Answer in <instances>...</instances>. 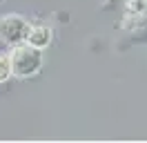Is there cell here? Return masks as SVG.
Here are the masks:
<instances>
[{"mask_svg":"<svg viewBox=\"0 0 147 143\" xmlns=\"http://www.w3.org/2000/svg\"><path fill=\"white\" fill-rule=\"evenodd\" d=\"M13 74H11V63H9V56H0V83L9 80Z\"/></svg>","mask_w":147,"mask_h":143,"instance_id":"obj_4","label":"cell"},{"mask_svg":"<svg viewBox=\"0 0 147 143\" xmlns=\"http://www.w3.org/2000/svg\"><path fill=\"white\" fill-rule=\"evenodd\" d=\"M49 40H51V29H49V27H45V25H29L27 36H25V43L45 49L47 45H49Z\"/></svg>","mask_w":147,"mask_h":143,"instance_id":"obj_3","label":"cell"},{"mask_svg":"<svg viewBox=\"0 0 147 143\" xmlns=\"http://www.w3.org/2000/svg\"><path fill=\"white\" fill-rule=\"evenodd\" d=\"M27 29H29V22L22 20L20 16H13V14L7 16L2 22H0V36H2V40H7L9 45L25 43Z\"/></svg>","mask_w":147,"mask_h":143,"instance_id":"obj_2","label":"cell"},{"mask_svg":"<svg viewBox=\"0 0 147 143\" xmlns=\"http://www.w3.org/2000/svg\"><path fill=\"white\" fill-rule=\"evenodd\" d=\"M9 63H11V74L18 78H29L40 72L42 67V49L34 47L29 43H18L13 45V49L9 54Z\"/></svg>","mask_w":147,"mask_h":143,"instance_id":"obj_1","label":"cell"},{"mask_svg":"<svg viewBox=\"0 0 147 143\" xmlns=\"http://www.w3.org/2000/svg\"><path fill=\"white\" fill-rule=\"evenodd\" d=\"M0 2H2V0H0Z\"/></svg>","mask_w":147,"mask_h":143,"instance_id":"obj_5","label":"cell"}]
</instances>
